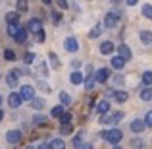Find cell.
Listing matches in <instances>:
<instances>
[{
	"mask_svg": "<svg viewBox=\"0 0 152 149\" xmlns=\"http://www.w3.org/2000/svg\"><path fill=\"white\" fill-rule=\"evenodd\" d=\"M33 60H35V54L33 52H27L25 54V64H33Z\"/></svg>",
	"mask_w": 152,
	"mask_h": 149,
	"instance_id": "42",
	"label": "cell"
},
{
	"mask_svg": "<svg viewBox=\"0 0 152 149\" xmlns=\"http://www.w3.org/2000/svg\"><path fill=\"white\" fill-rule=\"evenodd\" d=\"M118 23H119V16L115 14V12H108V14L104 16V25H106V27L112 29V27H115Z\"/></svg>",
	"mask_w": 152,
	"mask_h": 149,
	"instance_id": "3",
	"label": "cell"
},
{
	"mask_svg": "<svg viewBox=\"0 0 152 149\" xmlns=\"http://www.w3.org/2000/svg\"><path fill=\"white\" fill-rule=\"evenodd\" d=\"M6 139H8V143H19L21 142V132L19 130H10L6 134Z\"/></svg>",
	"mask_w": 152,
	"mask_h": 149,
	"instance_id": "9",
	"label": "cell"
},
{
	"mask_svg": "<svg viewBox=\"0 0 152 149\" xmlns=\"http://www.w3.org/2000/svg\"><path fill=\"white\" fill-rule=\"evenodd\" d=\"M37 149H52V147H50V143H41Z\"/></svg>",
	"mask_w": 152,
	"mask_h": 149,
	"instance_id": "46",
	"label": "cell"
},
{
	"mask_svg": "<svg viewBox=\"0 0 152 149\" xmlns=\"http://www.w3.org/2000/svg\"><path fill=\"white\" fill-rule=\"evenodd\" d=\"M94 82H96V79H94V76H91V74L85 78V87H87V91H91V89L94 87Z\"/></svg>",
	"mask_w": 152,
	"mask_h": 149,
	"instance_id": "26",
	"label": "cell"
},
{
	"mask_svg": "<svg viewBox=\"0 0 152 149\" xmlns=\"http://www.w3.org/2000/svg\"><path fill=\"white\" fill-rule=\"evenodd\" d=\"M19 95H21L23 101H33V99H35V89H33L31 85H21Z\"/></svg>",
	"mask_w": 152,
	"mask_h": 149,
	"instance_id": "5",
	"label": "cell"
},
{
	"mask_svg": "<svg viewBox=\"0 0 152 149\" xmlns=\"http://www.w3.org/2000/svg\"><path fill=\"white\" fill-rule=\"evenodd\" d=\"M42 4H52V0H42Z\"/></svg>",
	"mask_w": 152,
	"mask_h": 149,
	"instance_id": "51",
	"label": "cell"
},
{
	"mask_svg": "<svg viewBox=\"0 0 152 149\" xmlns=\"http://www.w3.org/2000/svg\"><path fill=\"white\" fill-rule=\"evenodd\" d=\"M4 58H6V60H15V52L10 50V49H6V50H4Z\"/></svg>",
	"mask_w": 152,
	"mask_h": 149,
	"instance_id": "35",
	"label": "cell"
},
{
	"mask_svg": "<svg viewBox=\"0 0 152 149\" xmlns=\"http://www.w3.org/2000/svg\"><path fill=\"white\" fill-rule=\"evenodd\" d=\"M56 4H58L62 10H67V8H69V2H67V0H56Z\"/></svg>",
	"mask_w": 152,
	"mask_h": 149,
	"instance_id": "40",
	"label": "cell"
},
{
	"mask_svg": "<svg viewBox=\"0 0 152 149\" xmlns=\"http://www.w3.org/2000/svg\"><path fill=\"white\" fill-rule=\"evenodd\" d=\"M102 138L106 139V142H110L112 145H118V143L121 142L123 134H121V130H118V128H110V130L102 132Z\"/></svg>",
	"mask_w": 152,
	"mask_h": 149,
	"instance_id": "1",
	"label": "cell"
},
{
	"mask_svg": "<svg viewBox=\"0 0 152 149\" xmlns=\"http://www.w3.org/2000/svg\"><path fill=\"white\" fill-rule=\"evenodd\" d=\"M141 41L145 43V45H150L152 43V31H141Z\"/></svg>",
	"mask_w": 152,
	"mask_h": 149,
	"instance_id": "23",
	"label": "cell"
},
{
	"mask_svg": "<svg viewBox=\"0 0 152 149\" xmlns=\"http://www.w3.org/2000/svg\"><path fill=\"white\" fill-rule=\"evenodd\" d=\"M110 64H112V68H115V70H123V66H125V60H123L121 56H114Z\"/></svg>",
	"mask_w": 152,
	"mask_h": 149,
	"instance_id": "16",
	"label": "cell"
},
{
	"mask_svg": "<svg viewBox=\"0 0 152 149\" xmlns=\"http://www.w3.org/2000/svg\"><path fill=\"white\" fill-rule=\"evenodd\" d=\"M145 124L152 128V110H148V112H146V116H145Z\"/></svg>",
	"mask_w": 152,
	"mask_h": 149,
	"instance_id": "41",
	"label": "cell"
},
{
	"mask_svg": "<svg viewBox=\"0 0 152 149\" xmlns=\"http://www.w3.org/2000/svg\"><path fill=\"white\" fill-rule=\"evenodd\" d=\"M81 145H83V136L79 134V136H75V138H73V147H77V149H79Z\"/></svg>",
	"mask_w": 152,
	"mask_h": 149,
	"instance_id": "36",
	"label": "cell"
},
{
	"mask_svg": "<svg viewBox=\"0 0 152 149\" xmlns=\"http://www.w3.org/2000/svg\"><path fill=\"white\" fill-rule=\"evenodd\" d=\"M4 118V110H2V108H0V120H2Z\"/></svg>",
	"mask_w": 152,
	"mask_h": 149,
	"instance_id": "50",
	"label": "cell"
},
{
	"mask_svg": "<svg viewBox=\"0 0 152 149\" xmlns=\"http://www.w3.org/2000/svg\"><path fill=\"white\" fill-rule=\"evenodd\" d=\"M137 2H139V0H125V4H129V6H135Z\"/></svg>",
	"mask_w": 152,
	"mask_h": 149,
	"instance_id": "47",
	"label": "cell"
},
{
	"mask_svg": "<svg viewBox=\"0 0 152 149\" xmlns=\"http://www.w3.org/2000/svg\"><path fill=\"white\" fill-rule=\"evenodd\" d=\"M133 147H137V149H142V147H145L142 139H133Z\"/></svg>",
	"mask_w": 152,
	"mask_h": 149,
	"instance_id": "44",
	"label": "cell"
},
{
	"mask_svg": "<svg viewBox=\"0 0 152 149\" xmlns=\"http://www.w3.org/2000/svg\"><path fill=\"white\" fill-rule=\"evenodd\" d=\"M31 105H33V108H42V107H45V101H42V99H33Z\"/></svg>",
	"mask_w": 152,
	"mask_h": 149,
	"instance_id": "34",
	"label": "cell"
},
{
	"mask_svg": "<svg viewBox=\"0 0 152 149\" xmlns=\"http://www.w3.org/2000/svg\"><path fill=\"white\" fill-rule=\"evenodd\" d=\"M96 110H98V114H106V112H110V101L102 99L100 103L96 105Z\"/></svg>",
	"mask_w": 152,
	"mask_h": 149,
	"instance_id": "13",
	"label": "cell"
},
{
	"mask_svg": "<svg viewBox=\"0 0 152 149\" xmlns=\"http://www.w3.org/2000/svg\"><path fill=\"white\" fill-rule=\"evenodd\" d=\"M118 56H121V58L127 62V60L131 58V49H129L127 45H119V49H118Z\"/></svg>",
	"mask_w": 152,
	"mask_h": 149,
	"instance_id": "11",
	"label": "cell"
},
{
	"mask_svg": "<svg viewBox=\"0 0 152 149\" xmlns=\"http://www.w3.org/2000/svg\"><path fill=\"white\" fill-rule=\"evenodd\" d=\"M45 122H46L45 116H35L33 118V124H45Z\"/></svg>",
	"mask_w": 152,
	"mask_h": 149,
	"instance_id": "43",
	"label": "cell"
},
{
	"mask_svg": "<svg viewBox=\"0 0 152 149\" xmlns=\"http://www.w3.org/2000/svg\"><path fill=\"white\" fill-rule=\"evenodd\" d=\"M64 112H66V110H64V107H60V105H58V107H54V108L50 110V116H54V118H60Z\"/></svg>",
	"mask_w": 152,
	"mask_h": 149,
	"instance_id": "27",
	"label": "cell"
},
{
	"mask_svg": "<svg viewBox=\"0 0 152 149\" xmlns=\"http://www.w3.org/2000/svg\"><path fill=\"white\" fill-rule=\"evenodd\" d=\"M23 103V99H21V95L19 93H15V91H12L10 95H8V105H10L12 108H19V105Z\"/></svg>",
	"mask_w": 152,
	"mask_h": 149,
	"instance_id": "6",
	"label": "cell"
},
{
	"mask_svg": "<svg viewBox=\"0 0 152 149\" xmlns=\"http://www.w3.org/2000/svg\"><path fill=\"white\" fill-rule=\"evenodd\" d=\"M100 31H102V25H94L93 29L89 31V37H91V39H96V37H100Z\"/></svg>",
	"mask_w": 152,
	"mask_h": 149,
	"instance_id": "25",
	"label": "cell"
},
{
	"mask_svg": "<svg viewBox=\"0 0 152 149\" xmlns=\"http://www.w3.org/2000/svg\"><path fill=\"white\" fill-rule=\"evenodd\" d=\"M46 39V35H45V29H41V31H37V33H35V41L37 43H42Z\"/></svg>",
	"mask_w": 152,
	"mask_h": 149,
	"instance_id": "33",
	"label": "cell"
},
{
	"mask_svg": "<svg viewBox=\"0 0 152 149\" xmlns=\"http://www.w3.org/2000/svg\"><path fill=\"white\" fill-rule=\"evenodd\" d=\"M6 21L8 23H18L19 21V14L18 12H8L6 14Z\"/></svg>",
	"mask_w": 152,
	"mask_h": 149,
	"instance_id": "24",
	"label": "cell"
},
{
	"mask_svg": "<svg viewBox=\"0 0 152 149\" xmlns=\"http://www.w3.org/2000/svg\"><path fill=\"white\" fill-rule=\"evenodd\" d=\"M60 101H62V105H69V103H71V97H69V93L62 91V93H60Z\"/></svg>",
	"mask_w": 152,
	"mask_h": 149,
	"instance_id": "31",
	"label": "cell"
},
{
	"mask_svg": "<svg viewBox=\"0 0 152 149\" xmlns=\"http://www.w3.org/2000/svg\"><path fill=\"white\" fill-rule=\"evenodd\" d=\"M64 49L67 52H77L79 50V41L75 37H67L66 41H64Z\"/></svg>",
	"mask_w": 152,
	"mask_h": 149,
	"instance_id": "4",
	"label": "cell"
},
{
	"mask_svg": "<svg viewBox=\"0 0 152 149\" xmlns=\"http://www.w3.org/2000/svg\"><path fill=\"white\" fill-rule=\"evenodd\" d=\"M79 66H81V62H79V60H73V62H71V68H75V70H77Z\"/></svg>",
	"mask_w": 152,
	"mask_h": 149,
	"instance_id": "45",
	"label": "cell"
},
{
	"mask_svg": "<svg viewBox=\"0 0 152 149\" xmlns=\"http://www.w3.org/2000/svg\"><path fill=\"white\" fill-rule=\"evenodd\" d=\"M142 16H145L146 19H152V6L150 4H145V6H142Z\"/></svg>",
	"mask_w": 152,
	"mask_h": 149,
	"instance_id": "30",
	"label": "cell"
},
{
	"mask_svg": "<svg viewBox=\"0 0 152 149\" xmlns=\"http://www.w3.org/2000/svg\"><path fill=\"white\" fill-rule=\"evenodd\" d=\"M42 29V21L39 18H33V19H29V23H27V31L29 33H37V31H41Z\"/></svg>",
	"mask_w": 152,
	"mask_h": 149,
	"instance_id": "7",
	"label": "cell"
},
{
	"mask_svg": "<svg viewBox=\"0 0 152 149\" xmlns=\"http://www.w3.org/2000/svg\"><path fill=\"white\" fill-rule=\"evenodd\" d=\"M129 128H131V132H133V134H141V132H145L146 124H145V120H133Z\"/></svg>",
	"mask_w": 152,
	"mask_h": 149,
	"instance_id": "10",
	"label": "cell"
},
{
	"mask_svg": "<svg viewBox=\"0 0 152 149\" xmlns=\"http://www.w3.org/2000/svg\"><path fill=\"white\" fill-rule=\"evenodd\" d=\"M123 82H125V78H123L121 74L114 76V85H123Z\"/></svg>",
	"mask_w": 152,
	"mask_h": 149,
	"instance_id": "39",
	"label": "cell"
},
{
	"mask_svg": "<svg viewBox=\"0 0 152 149\" xmlns=\"http://www.w3.org/2000/svg\"><path fill=\"white\" fill-rule=\"evenodd\" d=\"M15 8H18V12H27L29 4H27V0H18V2H15Z\"/></svg>",
	"mask_w": 152,
	"mask_h": 149,
	"instance_id": "29",
	"label": "cell"
},
{
	"mask_svg": "<svg viewBox=\"0 0 152 149\" xmlns=\"http://www.w3.org/2000/svg\"><path fill=\"white\" fill-rule=\"evenodd\" d=\"M69 120H71V112H64V114L62 116H60V122H62V124H66V122H69Z\"/></svg>",
	"mask_w": 152,
	"mask_h": 149,
	"instance_id": "38",
	"label": "cell"
},
{
	"mask_svg": "<svg viewBox=\"0 0 152 149\" xmlns=\"http://www.w3.org/2000/svg\"><path fill=\"white\" fill-rule=\"evenodd\" d=\"M18 76H19V72H18V70L10 72V74L6 76V83H8L10 87H15V85H18Z\"/></svg>",
	"mask_w": 152,
	"mask_h": 149,
	"instance_id": "12",
	"label": "cell"
},
{
	"mask_svg": "<svg viewBox=\"0 0 152 149\" xmlns=\"http://www.w3.org/2000/svg\"><path fill=\"white\" fill-rule=\"evenodd\" d=\"M27 33H29V31H27V27H19V31H18V35H15V41L18 43H25V39H27Z\"/></svg>",
	"mask_w": 152,
	"mask_h": 149,
	"instance_id": "18",
	"label": "cell"
},
{
	"mask_svg": "<svg viewBox=\"0 0 152 149\" xmlns=\"http://www.w3.org/2000/svg\"><path fill=\"white\" fill-rule=\"evenodd\" d=\"M25 149H35V147H31V145H29V147H25Z\"/></svg>",
	"mask_w": 152,
	"mask_h": 149,
	"instance_id": "53",
	"label": "cell"
},
{
	"mask_svg": "<svg viewBox=\"0 0 152 149\" xmlns=\"http://www.w3.org/2000/svg\"><path fill=\"white\" fill-rule=\"evenodd\" d=\"M60 21H62V14H60V12H52V23L58 25Z\"/></svg>",
	"mask_w": 152,
	"mask_h": 149,
	"instance_id": "37",
	"label": "cell"
},
{
	"mask_svg": "<svg viewBox=\"0 0 152 149\" xmlns=\"http://www.w3.org/2000/svg\"><path fill=\"white\" fill-rule=\"evenodd\" d=\"M110 97H114V91H112V89L106 91V99H110Z\"/></svg>",
	"mask_w": 152,
	"mask_h": 149,
	"instance_id": "49",
	"label": "cell"
},
{
	"mask_svg": "<svg viewBox=\"0 0 152 149\" xmlns=\"http://www.w3.org/2000/svg\"><path fill=\"white\" fill-rule=\"evenodd\" d=\"M139 95H141L142 101H150V99H152V87L146 85L145 89H141V93H139Z\"/></svg>",
	"mask_w": 152,
	"mask_h": 149,
	"instance_id": "20",
	"label": "cell"
},
{
	"mask_svg": "<svg viewBox=\"0 0 152 149\" xmlns=\"http://www.w3.org/2000/svg\"><path fill=\"white\" fill-rule=\"evenodd\" d=\"M69 82L73 83V85H79V83H83V82H85V78H83V76L79 74L77 70H75V72H71V76H69Z\"/></svg>",
	"mask_w": 152,
	"mask_h": 149,
	"instance_id": "17",
	"label": "cell"
},
{
	"mask_svg": "<svg viewBox=\"0 0 152 149\" xmlns=\"http://www.w3.org/2000/svg\"><path fill=\"white\" fill-rule=\"evenodd\" d=\"M71 132H73L71 122H66V124H62V126H60V134H62V136H69Z\"/></svg>",
	"mask_w": 152,
	"mask_h": 149,
	"instance_id": "22",
	"label": "cell"
},
{
	"mask_svg": "<svg viewBox=\"0 0 152 149\" xmlns=\"http://www.w3.org/2000/svg\"><path fill=\"white\" fill-rule=\"evenodd\" d=\"M0 103H2V95H0Z\"/></svg>",
	"mask_w": 152,
	"mask_h": 149,
	"instance_id": "54",
	"label": "cell"
},
{
	"mask_svg": "<svg viewBox=\"0 0 152 149\" xmlns=\"http://www.w3.org/2000/svg\"><path fill=\"white\" fill-rule=\"evenodd\" d=\"M142 82H145V85H152V72H145L142 74Z\"/></svg>",
	"mask_w": 152,
	"mask_h": 149,
	"instance_id": "32",
	"label": "cell"
},
{
	"mask_svg": "<svg viewBox=\"0 0 152 149\" xmlns=\"http://www.w3.org/2000/svg\"><path fill=\"white\" fill-rule=\"evenodd\" d=\"M48 60H50L52 68H56V70H58V68H60V58H58V56L54 54V52H50V54H48Z\"/></svg>",
	"mask_w": 152,
	"mask_h": 149,
	"instance_id": "28",
	"label": "cell"
},
{
	"mask_svg": "<svg viewBox=\"0 0 152 149\" xmlns=\"http://www.w3.org/2000/svg\"><path fill=\"white\" fill-rule=\"evenodd\" d=\"M50 147L52 149H66V142H64L62 138H54L50 142Z\"/></svg>",
	"mask_w": 152,
	"mask_h": 149,
	"instance_id": "19",
	"label": "cell"
},
{
	"mask_svg": "<svg viewBox=\"0 0 152 149\" xmlns=\"http://www.w3.org/2000/svg\"><path fill=\"white\" fill-rule=\"evenodd\" d=\"M112 149H121V147H119V145H114V147H112Z\"/></svg>",
	"mask_w": 152,
	"mask_h": 149,
	"instance_id": "52",
	"label": "cell"
},
{
	"mask_svg": "<svg viewBox=\"0 0 152 149\" xmlns=\"http://www.w3.org/2000/svg\"><path fill=\"white\" fill-rule=\"evenodd\" d=\"M19 27H21V25H19V23H8V35H10V37L14 39L15 35H18Z\"/></svg>",
	"mask_w": 152,
	"mask_h": 149,
	"instance_id": "21",
	"label": "cell"
},
{
	"mask_svg": "<svg viewBox=\"0 0 152 149\" xmlns=\"http://www.w3.org/2000/svg\"><path fill=\"white\" fill-rule=\"evenodd\" d=\"M123 118V112H106L100 114V124H115Z\"/></svg>",
	"mask_w": 152,
	"mask_h": 149,
	"instance_id": "2",
	"label": "cell"
},
{
	"mask_svg": "<svg viewBox=\"0 0 152 149\" xmlns=\"http://www.w3.org/2000/svg\"><path fill=\"white\" fill-rule=\"evenodd\" d=\"M79 149H93V145H91V143H85V145H81Z\"/></svg>",
	"mask_w": 152,
	"mask_h": 149,
	"instance_id": "48",
	"label": "cell"
},
{
	"mask_svg": "<svg viewBox=\"0 0 152 149\" xmlns=\"http://www.w3.org/2000/svg\"><path fill=\"white\" fill-rule=\"evenodd\" d=\"M94 79H96L98 83H106L108 79H110V70H108V68H100V70H96Z\"/></svg>",
	"mask_w": 152,
	"mask_h": 149,
	"instance_id": "8",
	"label": "cell"
},
{
	"mask_svg": "<svg viewBox=\"0 0 152 149\" xmlns=\"http://www.w3.org/2000/svg\"><path fill=\"white\" fill-rule=\"evenodd\" d=\"M114 50H115V47H114V43H112V41H104L102 45H100V52H102V54H112Z\"/></svg>",
	"mask_w": 152,
	"mask_h": 149,
	"instance_id": "14",
	"label": "cell"
},
{
	"mask_svg": "<svg viewBox=\"0 0 152 149\" xmlns=\"http://www.w3.org/2000/svg\"><path fill=\"white\" fill-rule=\"evenodd\" d=\"M114 99L118 101V103H125V101L129 99V93H127V91H123V89L114 91Z\"/></svg>",
	"mask_w": 152,
	"mask_h": 149,
	"instance_id": "15",
	"label": "cell"
}]
</instances>
